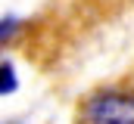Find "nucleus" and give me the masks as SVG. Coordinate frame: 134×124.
I'll return each instance as SVG.
<instances>
[{"instance_id": "f257e3e1", "label": "nucleus", "mask_w": 134, "mask_h": 124, "mask_svg": "<svg viewBox=\"0 0 134 124\" xmlns=\"http://www.w3.org/2000/svg\"><path fill=\"white\" fill-rule=\"evenodd\" d=\"M78 124H134V90L106 87L91 93L78 109Z\"/></svg>"}, {"instance_id": "f03ea898", "label": "nucleus", "mask_w": 134, "mask_h": 124, "mask_svg": "<svg viewBox=\"0 0 134 124\" xmlns=\"http://www.w3.org/2000/svg\"><path fill=\"white\" fill-rule=\"evenodd\" d=\"M16 87H19V81H16V68H13L9 62H0V96L13 93Z\"/></svg>"}]
</instances>
